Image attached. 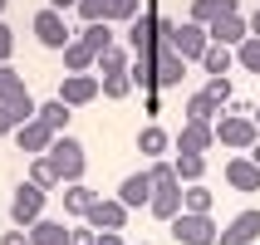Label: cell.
<instances>
[{
	"label": "cell",
	"mask_w": 260,
	"mask_h": 245,
	"mask_svg": "<svg viewBox=\"0 0 260 245\" xmlns=\"http://www.w3.org/2000/svg\"><path fill=\"white\" fill-rule=\"evenodd\" d=\"M99 240V231H93V226H79V231L69 235V245H93Z\"/></svg>",
	"instance_id": "obj_37"
},
{
	"label": "cell",
	"mask_w": 260,
	"mask_h": 245,
	"mask_svg": "<svg viewBox=\"0 0 260 245\" xmlns=\"http://www.w3.org/2000/svg\"><path fill=\"white\" fill-rule=\"evenodd\" d=\"M216 143L221 147H236V152H250L260 143V128L250 113H221L216 118Z\"/></svg>",
	"instance_id": "obj_2"
},
{
	"label": "cell",
	"mask_w": 260,
	"mask_h": 245,
	"mask_svg": "<svg viewBox=\"0 0 260 245\" xmlns=\"http://www.w3.org/2000/svg\"><path fill=\"white\" fill-rule=\"evenodd\" d=\"M206 93H211V98L226 108V103H231V79H211V84H206Z\"/></svg>",
	"instance_id": "obj_35"
},
{
	"label": "cell",
	"mask_w": 260,
	"mask_h": 245,
	"mask_svg": "<svg viewBox=\"0 0 260 245\" xmlns=\"http://www.w3.org/2000/svg\"><path fill=\"white\" fill-rule=\"evenodd\" d=\"M172 172H177V182H187V187H197V182L206 177V157H197V152H177Z\"/></svg>",
	"instance_id": "obj_23"
},
{
	"label": "cell",
	"mask_w": 260,
	"mask_h": 245,
	"mask_svg": "<svg viewBox=\"0 0 260 245\" xmlns=\"http://www.w3.org/2000/svg\"><path fill=\"white\" fill-rule=\"evenodd\" d=\"M49 10H59V15H64V10H79V0H49Z\"/></svg>",
	"instance_id": "obj_40"
},
{
	"label": "cell",
	"mask_w": 260,
	"mask_h": 245,
	"mask_svg": "<svg viewBox=\"0 0 260 245\" xmlns=\"http://www.w3.org/2000/svg\"><path fill=\"white\" fill-rule=\"evenodd\" d=\"M241 0H191V25H216V20H226V15H241L236 10Z\"/></svg>",
	"instance_id": "obj_17"
},
{
	"label": "cell",
	"mask_w": 260,
	"mask_h": 245,
	"mask_svg": "<svg viewBox=\"0 0 260 245\" xmlns=\"http://www.w3.org/2000/svg\"><path fill=\"white\" fill-rule=\"evenodd\" d=\"M93 201H99V191L79 187V182L64 187V211H69V216H88V206H93Z\"/></svg>",
	"instance_id": "obj_26"
},
{
	"label": "cell",
	"mask_w": 260,
	"mask_h": 245,
	"mask_svg": "<svg viewBox=\"0 0 260 245\" xmlns=\"http://www.w3.org/2000/svg\"><path fill=\"white\" fill-rule=\"evenodd\" d=\"M69 226H64V221H35V226H29V245H69Z\"/></svg>",
	"instance_id": "obj_18"
},
{
	"label": "cell",
	"mask_w": 260,
	"mask_h": 245,
	"mask_svg": "<svg viewBox=\"0 0 260 245\" xmlns=\"http://www.w3.org/2000/svg\"><path fill=\"white\" fill-rule=\"evenodd\" d=\"M103 93L99 74H69L64 84H59V103H69V108H84V103H93Z\"/></svg>",
	"instance_id": "obj_8"
},
{
	"label": "cell",
	"mask_w": 260,
	"mask_h": 245,
	"mask_svg": "<svg viewBox=\"0 0 260 245\" xmlns=\"http://www.w3.org/2000/svg\"><path fill=\"white\" fill-rule=\"evenodd\" d=\"M10 221L20 226V231H29L35 221H44V191L35 187V182H20L10 196Z\"/></svg>",
	"instance_id": "obj_4"
},
{
	"label": "cell",
	"mask_w": 260,
	"mask_h": 245,
	"mask_svg": "<svg viewBox=\"0 0 260 245\" xmlns=\"http://www.w3.org/2000/svg\"><path fill=\"white\" fill-rule=\"evenodd\" d=\"M172 235L182 245H216L221 240V226L211 216H191V211H182V216L172 221Z\"/></svg>",
	"instance_id": "obj_5"
},
{
	"label": "cell",
	"mask_w": 260,
	"mask_h": 245,
	"mask_svg": "<svg viewBox=\"0 0 260 245\" xmlns=\"http://www.w3.org/2000/svg\"><path fill=\"white\" fill-rule=\"evenodd\" d=\"M182 211H191V216H211V191L197 182V187H182Z\"/></svg>",
	"instance_id": "obj_28"
},
{
	"label": "cell",
	"mask_w": 260,
	"mask_h": 245,
	"mask_svg": "<svg viewBox=\"0 0 260 245\" xmlns=\"http://www.w3.org/2000/svg\"><path fill=\"white\" fill-rule=\"evenodd\" d=\"M246 29H250V40H260V10H255V15L246 20Z\"/></svg>",
	"instance_id": "obj_41"
},
{
	"label": "cell",
	"mask_w": 260,
	"mask_h": 245,
	"mask_svg": "<svg viewBox=\"0 0 260 245\" xmlns=\"http://www.w3.org/2000/svg\"><path fill=\"white\" fill-rule=\"evenodd\" d=\"M15 143H20V152H29V157H44V152H49V143H54V132L44 128L40 118H29L25 128H15Z\"/></svg>",
	"instance_id": "obj_14"
},
{
	"label": "cell",
	"mask_w": 260,
	"mask_h": 245,
	"mask_svg": "<svg viewBox=\"0 0 260 245\" xmlns=\"http://www.w3.org/2000/svg\"><path fill=\"white\" fill-rule=\"evenodd\" d=\"M35 40H40L44 49H59V54H64V49L74 44V29L64 25V15H59V10H49V5H44V10L35 15Z\"/></svg>",
	"instance_id": "obj_6"
},
{
	"label": "cell",
	"mask_w": 260,
	"mask_h": 245,
	"mask_svg": "<svg viewBox=\"0 0 260 245\" xmlns=\"http://www.w3.org/2000/svg\"><path fill=\"white\" fill-rule=\"evenodd\" d=\"M167 49H172L177 59H197V64H202V54L206 49H211V40H206V29L202 25H191V20H177L172 25V34H167Z\"/></svg>",
	"instance_id": "obj_3"
},
{
	"label": "cell",
	"mask_w": 260,
	"mask_h": 245,
	"mask_svg": "<svg viewBox=\"0 0 260 245\" xmlns=\"http://www.w3.org/2000/svg\"><path fill=\"white\" fill-rule=\"evenodd\" d=\"M167 147H172V137H167V132H162L157 123H147V128L138 132V152H143V157L162 162V152H167Z\"/></svg>",
	"instance_id": "obj_19"
},
{
	"label": "cell",
	"mask_w": 260,
	"mask_h": 245,
	"mask_svg": "<svg viewBox=\"0 0 260 245\" xmlns=\"http://www.w3.org/2000/svg\"><path fill=\"white\" fill-rule=\"evenodd\" d=\"M177 152H197V157H206L211 147H216V128L211 123H182V132L172 137Z\"/></svg>",
	"instance_id": "obj_10"
},
{
	"label": "cell",
	"mask_w": 260,
	"mask_h": 245,
	"mask_svg": "<svg viewBox=\"0 0 260 245\" xmlns=\"http://www.w3.org/2000/svg\"><path fill=\"white\" fill-rule=\"evenodd\" d=\"M226 187H236V191H260V167L250 157H231V162H226Z\"/></svg>",
	"instance_id": "obj_16"
},
{
	"label": "cell",
	"mask_w": 260,
	"mask_h": 245,
	"mask_svg": "<svg viewBox=\"0 0 260 245\" xmlns=\"http://www.w3.org/2000/svg\"><path fill=\"white\" fill-rule=\"evenodd\" d=\"M162 44V15H138L128 25V49L133 54H152Z\"/></svg>",
	"instance_id": "obj_9"
},
{
	"label": "cell",
	"mask_w": 260,
	"mask_h": 245,
	"mask_svg": "<svg viewBox=\"0 0 260 245\" xmlns=\"http://www.w3.org/2000/svg\"><path fill=\"white\" fill-rule=\"evenodd\" d=\"M255 128H260V103H255Z\"/></svg>",
	"instance_id": "obj_44"
},
{
	"label": "cell",
	"mask_w": 260,
	"mask_h": 245,
	"mask_svg": "<svg viewBox=\"0 0 260 245\" xmlns=\"http://www.w3.org/2000/svg\"><path fill=\"white\" fill-rule=\"evenodd\" d=\"M152 64H157V88H177L182 79H187V59H177L167 44L152 49Z\"/></svg>",
	"instance_id": "obj_12"
},
{
	"label": "cell",
	"mask_w": 260,
	"mask_h": 245,
	"mask_svg": "<svg viewBox=\"0 0 260 245\" xmlns=\"http://www.w3.org/2000/svg\"><path fill=\"white\" fill-rule=\"evenodd\" d=\"M88 226H93V231H123V226H128V206L118 201V196H99V201L88 206Z\"/></svg>",
	"instance_id": "obj_7"
},
{
	"label": "cell",
	"mask_w": 260,
	"mask_h": 245,
	"mask_svg": "<svg viewBox=\"0 0 260 245\" xmlns=\"http://www.w3.org/2000/svg\"><path fill=\"white\" fill-rule=\"evenodd\" d=\"M0 132H15V123H10V108H0Z\"/></svg>",
	"instance_id": "obj_42"
},
{
	"label": "cell",
	"mask_w": 260,
	"mask_h": 245,
	"mask_svg": "<svg viewBox=\"0 0 260 245\" xmlns=\"http://www.w3.org/2000/svg\"><path fill=\"white\" fill-rule=\"evenodd\" d=\"M99 84H103V98H128V93H133L128 74H108V79H99Z\"/></svg>",
	"instance_id": "obj_32"
},
{
	"label": "cell",
	"mask_w": 260,
	"mask_h": 245,
	"mask_svg": "<svg viewBox=\"0 0 260 245\" xmlns=\"http://www.w3.org/2000/svg\"><path fill=\"white\" fill-rule=\"evenodd\" d=\"M128 79H133V88H157V64H152V54H133V64H128Z\"/></svg>",
	"instance_id": "obj_21"
},
{
	"label": "cell",
	"mask_w": 260,
	"mask_h": 245,
	"mask_svg": "<svg viewBox=\"0 0 260 245\" xmlns=\"http://www.w3.org/2000/svg\"><path fill=\"white\" fill-rule=\"evenodd\" d=\"M143 15V0H108V25H133Z\"/></svg>",
	"instance_id": "obj_31"
},
{
	"label": "cell",
	"mask_w": 260,
	"mask_h": 245,
	"mask_svg": "<svg viewBox=\"0 0 260 245\" xmlns=\"http://www.w3.org/2000/svg\"><path fill=\"white\" fill-rule=\"evenodd\" d=\"M69 113H74L69 103H59V98H49V103H40V113H35V118H40L44 128H49V132H54V137H59V132L69 128Z\"/></svg>",
	"instance_id": "obj_22"
},
{
	"label": "cell",
	"mask_w": 260,
	"mask_h": 245,
	"mask_svg": "<svg viewBox=\"0 0 260 245\" xmlns=\"http://www.w3.org/2000/svg\"><path fill=\"white\" fill-rule=\"evenodd\" d=\"M118 201L128 206V211H138V206H152V172H133V177H123Z\"/></svg>",
	"instance_id": "obj_13"
},
{
	"label": "cell",
	"mask_w": 260,
	"mask_h": 245,
	"mask_svg": "<svg viewBox=\"0 0 260 245\" xmlns=\"http://www.w3.org/2000/svg\"><path fill=\"white\" fill-rule=\"evenodd\" d=\"M29 182H35L40 191H54V187H64V182H59V172L49 167V157H35V162H29Z\"/></svg>",
	"instance_id": "obj_30"
},
{
	"label": "cell",
	"mask_w": 260,
	"mask_h": 245,
	"mask_svg": "<svg viewBox=\"0 0 260 245\" xmlns=\"http://www.w3.org/2000/svg\"><path fill=\"white\" fill-rule=\"evenodd\" d=\"M10 54H15V34L10 25H0V64H10Z\"/></svg>",
	"instance_id": "obj_36"
},
{
	"label": "cell",
	"mask_w": 260,
	"mask_h": 245,
	"mask_svg": "<svg viewBox=\"0 0 260 245\" xmlns=\"http://www.w3.org/2000/svg\"><path fill=\"white\" fill-rule=\"evenodd\" d=\"M49 167L59 172V182L64 187H74V182H84V167H88V157H84V143L79 137H69V132H59L54 143H49Z\"/></svg>",
	"instance_id": "obj_1"
},
{
	"label": "cell",
	"mask_w": 260,
	"mask_h": 245,
	"mask_svg": "<svg viewBox=\"0 0 260 245\" xmlns=\"http://www.w3.org/2000/svg\"><path fill=\"white\" fill-rule=\"evenodd\" d=\"M0 10H5V0H0Z\"/></svg>",
	"instance_id": "obj_45"
},
{
	"label": "cell",
	"mask_w": 260,
	"mask_h": 245,
	"mask_svg": "<svg viewBox=\"0 0 260 245\" xmlns=\"http://www.w3.org/2000/svg\"><path fill=\"white\" fill-rule=\"evenodd\" d=\"M236 64L250 69V74H260V40H246V44H241V49H236Z\"/></svg>",
	"instance_id": "obj_34"
},
{
	"label": "cell",
	"mask_w": 260,
	"mask_h": 245,
	"mask_svg": "<svg viewBox=\"0 0 260 245\" xmlns=\"http://www.w3.org/2000/svg\"><path fill=\"white\" fill-rule=\"evenodd\" d=\"M216 113H221V103L211 98V93H191L187 98V123H211V128H216Z\"/></svg>",
	"instance_id": "obj_20"
},
{
	"label": "cell",
	"mask_w": 260,
	"mask_h": 245,
	"mask_svg": "<svg viewBox=\"0 0 260 245\" xmlns=\"http://www.w3.org/2000/svg\"><path fill=\"white\" fill-rule=\"evenodd\" d=\"M128 64H133V49H108V54H99V64H93V69L103 74V79H108V74H128Z\"/></svg>",
	"instance_id": "obj_29"
},
{
	"label": "cell",
	"mask_w": 260,
	"mask_h": 245,
	"mask_svg": "<svg viewBox=\"0 0 260 245\" xmlns=\"http://www.w3.org/2000/svg\"><path fill=\"white\" fill-rule=\"evenodd\" d=\"M246 157H250V162H255V167H260V143H255V147H250V152H246Z\"/></svg>",
	"instance_id": "obj_43"
},
{
	"label": "cell",
	"mask_w": 260,
	"mask_h": 245,
	"mask_svg": "<svg viewBox=\"0 0 260 245\" xmlns=\"http://www.w3.org/2000/svg\"><path fill=\"white\" fill-rule=\"evenodd\" d=\"M231 64H236V49H221V44H211V49L202 54V69L211 74V79H226V69H231Z\"/></svg>",
	"instance_id": "obj_27"
},
{
	"label": "cell",
	"mask_w": 260,
	"mask_h": 245,
	"mask_svg": "<svg viewBox=\"0 0 260 245\" xmlns=\"http://www.w3.org/2000/svg\"><path fill=\"white\" fill-rule=\"evenodd\" d=\"M250 240H260V211H241V216L221 231L216 245H250Z\"/></svg>",
	"instance_id": "obj_15"
},
{
	"label": "cell",
	"mask_w": 260,
	"mask_h": 245,
	"mask_svg": "<svg viewBox=\"0 0 260 245\" xmlns=\"http://www.w3.org/2000/svg\"><path fill=\"white\" fill-rule=\"evenodd\" d=\"M93 245H123V235H118V231H99V240H93Z\"/></svg>",
	"instance_id": "obj_39"
},
{
	"label": "cell",
	"mask_w": 260,
	"mask_h": 245,
	"mask_svg": "<svg viewBox=\"0 0 260 245\" xmlns=\"http://www.w3.org/2000/svg\"><path fill=\"white\" fill-rule=\"evenodd\" d=\"M93 64H99V54H93L88 44L74 40L69 49H64V69H69V74H93Z\"/></svg>",
	"instance_id": "obj_24"
},
{
	"label": "cell",
	"mask_w": 260,
	"mask_h": 245,
	"mask_svg": "<svg viewBox=\"0 0 260 245\" xmlns=\"http://www.w3.org/2000/svg\"><path fill=\"white\" fill-rule=\"evenodd\" d=\"M74 40H79V44H88L93 54H108V49H113V29H108V25H84L79 34H74Z\"/></svg>",
	"instance_id": "obj_25"
},
{
	"label": "cell",
	"mask_w": 260,
	"mask_h": 245,
	"mask_svg": "<svg viewBox=\"0 0 260 245\" xmlns=\"http://www.w3.org/2000/svg\"><path fill=\"white\" fill-rule=\"evenodd\" d=\"M206 40L221 44V49H241V44L250 40V29L241 15H226V20H216V25H206Z\"/></svg>",
	"instance_id": "obj_11"
},
{
	"label": "cell",
	"mask_w": 260,
	"mask_h": 245,
	"mask_svg": "<svg viewBox=\"0 0 260 245\" xmlns=\"http://www.w3.org/2000/svg\"><path fill=\"white\" fill-rule=\"evenodd\" d=\"M84 25H108V0H79Z\"/></svg>",
	"instance_id": "obj_33"
},
{
	"label": "cell",
	"mask_w": 260,
	"mask_h": 245,
	"mask_svg": "<svg viewBox=\"0 0 260 245\" xmlns=\"http://www.w3.org/2000/svg\"><path fill=\"white\" fill-rule=\"evenodd\" d=\"M0 245H29V231H5V235H0Z\"/></svg>",
	"instance_id": "obj_38"
}]
</instances>
